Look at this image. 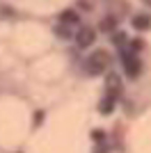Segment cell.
Here are the masks:
<instances>
[{"mask_svg": "<svg viewBox=\"0 0 151 153\" xmlns=\"http://www.w3.org/2000/svg\"><path fill=\"white\" fill-rule=\"evenodd\" d=\"M124 66H126V76L128 78H138L140 73H142V62L140 59H135V57H124Z\"/></svg>", "mask_w": 151, "mask_h": 153, "instance_id": "cell-4", "label": "cell"}, {"mask_svg": "<svg viewBox=\"0 0 151 153\" xmlns=\"http://www.w3.org/2000/svg\"><path fill=\"white\" fill-rule=\"evenodd\" d=\"M78 19H80V16H78V12H76V9H64L62 14H60V21H62V25H76V23H78Z\"/></svg>", "mask_w": 151, "mask_h": 153, "instance_id": "cell-6", "label": "cell"}, {"mask_svg": "<svg viewBox=\"0 0 151 153\" xmlns=\"http://www.w3.org/2000/svg\"><path fill=\"white\" fill-rule=\"evenodd\" d=\"M108 66H110V55H108V51H94V55H89V57L85 59V71H87L89 76H99Z\"/></svg>", "mask_w": 151, "mask_h": 153, "instance_id": "cell-1", "label": "cell"}, {"mask_svg": "<svg viewBox=\"0 0 151 153\" xmlns=\"http://www.w3.org/2000/svg\"><path fill=\"white\" fill-rule=\"evenodd\" d=\"M142 48H144V41H142V39H131L126 51H128V53H140Z\"/></svg>", "mask_w": 151, "mask_h": 153, "instance_id": "cell-10", "label": "cell"}, {"mask_svg": "<svg viewBox=\"0 0 151 153\" xmlns=\"http://www.w3.org/2000/svg\"><path fill=\"white\" fill-rule=\"evenodd\" d=\"M103 137H105V133H103V130H92V140H94L96 144H101V142H103Z\"/></svg>", "mask_w": 151, "mask_h": 153, "instance_id": "cell-12", "label": "cell"}, {"mask_svg": "<svg viewBox=\"0 0 151 153\" xmlns=\"http://www.w3.org/2000/svg\"><path fill=\"white\" fill-rule=\"evenodd\" d=\"M105 87H108V96L117 101V96L121 94V80H119V76H117V73H110V76L105 78Z\"/></svg>", "mask_w": 151, "mask_h": 153, "instance_id": "cell-3", "label": "cell"}, {"mask_svg": "<svg viewBox=\"0 0 151 153\" xmlns=\"http://www.w3.org/2000/svg\"><path fill=\"white\" fill-rule=\"evenodd\" d=\"M99 110L103 112V114H110L114 110V98H110V96H105L103 101H101V105H99Z\"/></svg>", "mask_w": 151, "mask_h": 153, "instance_id": "cell-8", "label": "cell"}, {"mask_svg": "<svg viewBox=\"0 0 151 153\" xmlns=\"http://www.w3.org/2000/svg\"><path fill=\"white\" fill-rule=\"evenodd\" d=\"M96 39V32L92 30V27H80V30L76 32V44H78V48H89V46L94 44Z\"/></svg>", "mask_w": 151, "mask_h": 153, "instance_id": "cell-2", "label": "cell"}, {"mask_svg": "<svg viewBox=\"0 0 151 153\" xmlns=\"http://www.w3.org/2000/svg\"><path fill=\"white\" fill-rule=\"evenodd\" d=\"M114 27H117V19H114L112 14H110V16H105V19L101 21L99 30H103V32H114Z\"/></svg>", "mask_w": 151, "mask_h": 153, "instance_id": "cell-7", "label": "cell"}, {"mask_svg": "<svg viewBox=\"0 0 151 153\" xmlns=\"http://www.w3.org/2000/svg\"><path fill=\"white\" fill-rule=\"evenodd\" d=\"M112 44L114 46H124L126 44V34L124 32H112Z\"/></svg>", "mask_w": 151, "mask_h": 153, "instance_id": "cell-11", "label": "cell"}, {"mask_svg": "<svg viewBox=\"0 0 151 153\" xmlns=\"http://www.w3.org/2000/svg\"><path fill=\"white\" fill-rule=\"evenodd\" d=\"M55 37H60V39H71V37H73V32H71L67 25H62V23H60V25L55 27Z\"/></svg>", "mask_w": 151, "mask_h": 153, "instance_id": "cell-9", "label": "cell"}, {"mask_svg": "<svg viewBox=\"0 0 151 153\" xmlns=\"http://www.w3.org/2000/svg\"><path fill=\"white\" fill-rule=\"evenodd\" d=\"M149 25H151L149 14H135L133 16V27L135 30H149Z\"/></svg>", "mask_w": 151, "mask_h": 153, "instance_id": "cell-5", "label": "cell"}]
</instances>
